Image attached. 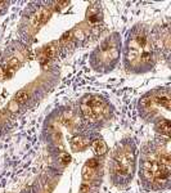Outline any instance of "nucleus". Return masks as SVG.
I'll list each match as a JSON object with an SVG mask.
<instances>
[{"label": "nucleus", "mask_w": 171, "mask_h": 193, "mask_svg": "<svg viewBox=\"0 0 171 193\" xmlns=\"http://www.w3.org/2000/svg\"><path fill=\"white\" fill-rule=\"evenodd\" d=\"M159 164H161V166H163V168L169 169L170 168V156L169 154H162L161 158H159Z\"/></svg>", "instance_id": "obj_10"}, {"label": "nucleus", "mask_w": 171, "mask_h": 193, "mask_svg": "<svg viewBox=\"0 0 171 193\" xmlns=\"http://www.w3.org/2000/svg\"><path fill=\"white\" fill-rule=\"evenodd\" d=\"M82 178L85 180H90V179H93L94 178V169L92 168H88L86 165L82 168Z\"/></svg>", "instance_id": "obj_5"}, {"label": "nucleus", "mask_w": 171, "mask_h": 193, "mask_svg": "<svg viewBox=\"0 0 171 193\" xmlns=\"http://www.w3.org/2000/svg\"><path fill=\"white\" fill-rule=\"evenodd\" d=\"M54 52H55V49H54V45H49V46H46L45 49H44V56L45 57H48V58H50L53 54H54Z\"/></svg>", "instance_id": "obj_11"}, {"label": "nucleus", "mask_w": 171, "mask_h": 193, "mask_svg": "<svg viewBox=\"0 0 171 193\" xmlns=\"http://www.w3.org/2000/svg\"><path fill=\"white\" fill-rule=\"evenodd\" d=\"M80 193H89V185H86V184L81 185V191H80Z\"/></svg>", "instance_id": "obj_17"}, {"label": "nucleus", "mask_w": 171, "mask_h": 193, "mask_svg": "<svg viewBox=\"0 0 171 193\" xmlns=\"http://www.w3.org/2000/svg\"><path fill=\"white\" fill-rule=\"evenodd\" d=\"M93 149L97 154H104L107 152V146L102 139H95L93 142Z\"/></svg>", "instance_id": "obj_3"}, {"label": "nucleus", "mask_w": 171, "mask_h": 193, "mask_svg": "<svg viewBox=\"0 0 171 193\" xmlns=\"http://www.w3.org/2000/svg\"><path fill=\"white\" fill-rule=\"evenodd\" d=\"M140 104H142L143 107H147V106L151 104V100H149L148 98H143V99L140 100Z\"/></svg>", "instance_id": "obj_16"}, {"label": "nucleus", "mask_w": 171, "mask_h": 193, "mask_svg": "<svg viewBox=\"0 0 171 193\" xmlns=\"http://www.w3.org/2000/svg\"><path fill=\"white\" fill-rule=\"evenodd\" d=\"M130 170V165H129V160L127 157H125L124 154H120L116 158L115 162V171L120 175H127Z\"/></svg>", "instance_id": "obj_1"}, {"label": "nucleus", "mask_w": 171, "mask_h": 193, "mask_svg": "<svg viewBox=\"0 0 171 193\" xmlns=\"http://www.w3.org/2000/svg\"><path fill=\"white\" fill-rule=\"evenodd\" d=\"M86 166H88V168H92V169L97 168V166H98V161L95 160V158H90V160H88Z\"/></svg>", "instance_id": "obj_14"}, {"label": "nucleus", "mask_w": 171, "mask_h": 193, "mask_svg": "<svg viewBox=\"0 0 171 193\" xmlns=\"http://www.w3.org/2000/svg\"><path fill=\"white\" fill-rule=\"evenodd\" d=\"M81 110H82V112H84V115H85V117L86 119H94V113H93V111H92V107L90 106H88V104H82L81 106Z\"/></svg>", "instance_id": "obj_6"}, {"label": "nucleus", "mask_w": 171, "mask_h": 193, "mask_svg": "<svg viewBox=\"0 0 171 193\" xmlns=\"http://www.w3.org/2000/svg\"><path fill=\"white\" fill-rule=\"evenodd\" d=\"M143 176H144V178H146L147 180H149V181L153 180V178H154L153 173H152L151 170H148V169H144V170H143Z\"/></svg>", "instance_id": "obj_12"}, {"label": "nucleus", "mask_w": 171, "mask_h": 193, "mask_svg": "<svg viewBox=\"0 0 171 193\" xmlns=\"http://www.w3.org/2000/svg\"><path fill=\"white\" fill-rule=\"evenodd\" d=\"M27 98H29V94L25 90H21V92L15 94V102H18V103H23V102L27 100Z\"/></svg>", "instance_id": "obj_7"}, {"label": "nucleus", "mask_w": 171, "mask_h": 193, "mask_svg": "<svg viewBox=\"0 0 171 193\" xmlns=\"http://www.w3.org/2000/svg\"><path fill=\"white\" fill-rule=\"evenodd\" d=\"M158 127H159V130H161V133L163 134H166V135H169L170 134V122L169 121H161L158 124Z\"/></svg>", "instance_id": "obj_8"}, {"label": "nucleus", "mask_w": 171, "mask_h": 193, "mask_svg": "<svg viewBox=\"0 0 171 193\" xmlns=\"http://www.w3.org/2000/svg\"><path fill=\"white\" fill-rule=\"evenodd\" d=\"M156 102H157V103H159V104L165 106L167 110L170 108V99H169V96H157Z\"/></svg>", "instance_id": "obj_9"}, {"label": "nucleus", "mask_w": 171, "mask_h": 193, "mask_svg": "<svg viewBox=\"0 0 171 193\" xmlns=\"http://www.w3.org/2000/svg\"><path fill=\"white\" fill-rule=\"evenodd\" d=\"M85 146H88V141L86 139H82V138H73L72 141V147L73 149H81L84 148Z\"/></svg>", "instance_id": "obj_4"}, {"label": "nucleus", "mask_w": 171, "mask_h": 193, "mask_svg": "<svg viewBox=\"0 0 171 193\" xmlns=\"http://www.w3.org/2000/svg\"><path fill=\"white\" fill-rule=\"evenodd\" d=\"M7 66L9 67V68H15L18 66V61H17V58H12L9 62H8V64Z\"/></svg>", "instance_id": "obj_15"}, {"label": "nucleus", "mask_w": 171, "mask_h": 193, "mask_svg": "<svg viewBox=\"0 0 171 193\" xmlns=\"http://www.w3.org/2000/svg\"><path fill=\"white\" fill-rule=\"evenodd\" d=\"M50 14L52 13H50V10L48 9V8H41L39 12L35 14V17L32 19V25L34 26H39L41 23H45L46 21H48V18L50 17Z\"/></svg>", "instance_id": "obj_2"}, {"label": "nucleus", "mask_w": 171, "mask_h": 193, "mask_svg": "<svg viewBox=\"0 0 171 193\" xmlns=\"http://www.w3.org/2000/svg\"><path fill=\"white\" fill-rule=\"evenodd\" d=\"M59 160H61V162H62L63 165H68L69 162H71V157H69V154H67V153L61 154Z\"/></svg>", "instance_id": "obj_13"}, {"label": "nucleus", "mask_w": 171, "mask_h": 193, "mask_svg": "<svg viewBox=\"0 0 171 193\" xmlns=\"http://www.w3.org/2000/svg\"><path fill=\"white\" fill-rule=\"evenodd\" d=\"M3 77H4V72H3V69L0 68V80H3Z\"/></svg>", "instance_id": "obj_18"}]
</instances>
